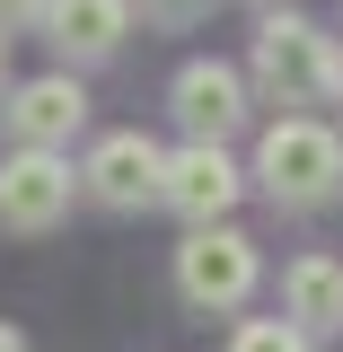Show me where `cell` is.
<instances>
[{"mask_svg": "<svg viewBox=\"0 0 343 352\" xmlns=\"http://www.w3.org/2000/svg\"><path fill=\"white\" fill-rule=\"evenodd\" d=\"M256 80H264L273 106H317V97H335V88H343V53L317 36L308 18L282 9V18H264V27H256Z\"/></svg>", "mask_w": 343, "mask_h": 352, "instance_id": "cell-1", "label": "cell"}, {"mask_svg": "<svg viewBox=\"0 0 343 352\" xmlns=\"http://www.w3.org/2000/svg\"><path fill=\"white\" fill-rule=\"evenodd\" d=\"M0 88H9V36H0Z\"/></svg>", "mask_w": 343, "mask_h": 352, "instance_id": "cell-15", "label": "cell"}, {"mask_svg": "<svg viewBox=\"0 0 343 352\" xmlns=\"http://www.w3.org/2000/svg\"><path fill=\"white\" fill-rule=\"evenodd\" d=\"M44 27H53V44H62L71 62H106V53L124 44V27H132V0H53Z\"/></svg>", "mask_w": 343, "mask_h": 352, "instance_id": "cell-9", "label": "cell"}, {"mask_svg": "<svg viewBox=\"0 0 343 352\" xmlns=\"http://www.w3.org/2000/svg\"><path fill=\"white\" fill-rule=\"evenodd\" d=\"M71 212V168L53 159V150H18V159H0V229H53V220Z\"/></svg>", "mask_w": 343, "mask_h": 352, "instance_id": "cell-6", "label": "cell"}, {"mask_svg": "<svg viewBox=\"0 0 343 352\" xmlns=\"http://www.w3.org/2000/svg\"><path fill=\"white\" fill-rule=\"evenodd\" d=\"M53 0H0V36H18V27H36Z\"/></svg>", "mask_w": 343, "mask_h": 352, "instance_id": "cell-12", "label": "cell"}, {"mask_svg": "<svg viewBox=\"0 0 343 352\" xmlns=\"http://www.w3.org/2000/svg\"><path fill=\"white\" fill-rule=\"evenodd\" d=\"M168 106H176V124L194 132V141H212V150L247 124V88H238V71H229V62H185V71H176V88H168Z\"/></svg>", "mask_w": 343, "mask_h": 352, "instance_id": "cell-7", "label": "cell"}, {"mask_svg": "<svg viewBox=\"0 0 343 352\" xmlns=\"http://www.w3.org/2000/svg\"><path fill=\"white\" fill-rule=\"evenodd\" d=\"M159 203H168V212H185L194 229H229V203H238V168H229V150H212V141H185V150L168 159Z\"/></svg>", "mask_w": 343, "mask_h": 352, "instance_id": "cell-5", "label": "cell"}, {"mask_svg": "<svg viewBox=\"0 0 343 352\" xmlns=\"http://www.w3.org/2000/svg\"><path fill=\"white\" fill-rule=\"evenodd\" d=\"M80 176H88V194H97L106 212H141V203H159V185H168V150L141 141V132H106Z\"/></svg>", "mask_w": 343, "mask_h": 352, "instance_id": "cell-4", "label": "cell"}, {"mask_svg": "<svg viewBox=\"0 0 343 352\" xmlns=\"http://www.w3.org/2000/svg\"><path fill=\"white\" fill-rule=\"evenodd\" d=\"M0 352H27V335H18V326H0Z\"/></svg>", "mask_w": 343, "mask_h": 352, "instance_id": "cell-14", "label": "cell"}, {"mask_svg": "<svg viewBox=\"0 0 343 352\" xmlns=\"http://www.w3.org/2000/svg\"><path fill=\"white\" fill-rule=\"evenodd\" d=\"M141 9H150V18H168V27H185V18H203L212 0H141Z\"/></svg>", "mask_w": 343, "mask_h": 352, "instance_id": "cell-13", "label": "cell"}, {"mask_svg": "<svg viewBox=\"0 0 343 352\" xmlns=\"http://www.w3.org/2000/svg\"><path fill=\"white\" fill-rule=\"evenodd\" d=\"M88 124V97L71 71H44V80H18L9 88V132L27 141V150H53V141H71Z\"/></svg>", "mask_w": 343, "mask_h": 352, "instance_id": "cell-8", "label": "cell"}, {"mask_svg": "<svg viewBox=\"0 0 343 352\" xmlns=\"http://www.w3.org/2000/svg\"><path fill=\"white\" fill-rule=\"evenodd\" d=\"M282 308H291L300 335H335L343 326V264L335 256H300L282 273Z\"/></svg>", "mask_w": 343, "mask_h": 352, "instance_id": "cell-10", "label": "cell"}, {"mask_svg": "<svg viewBox=\"0 0 343 352\" xmlns=\"http://www.w3.org/2000/svg\"><path fill=\"white\" fill-rule=\"evenodd\" d=\"M256 176H264V194L273 203H326L343 185V141L326 124H308V115H282V124L256 141Z\"/></svg>", "mask_w": 343, "mask_h": 352, "instance_id": "cell-2", "label": "cell"}, {"mask_svg": "<svg viewBox=\"0 0 343 352\" xmlns=\"http://www.w3.org/2000/svg\"><path fill=\"white\" fill-rule=\"evenodd\" d=\"M176 291L194 308H238L256 291V238H238V229H194V238L176 247Z\"/></svg>", "mask_w": 343, "mask_h": 352, "instance_id": "cell-3", "label": "cell"}, {"mask_svg": "<svg viewBox=\"0 0 343 352\" xmlns=\"http://www.w3.org/2000/svg\"><path fill=\"white\" fill-rule=\"evenodd\" d=\"M229 352H308V344H300V326H282V317H247L229 335Z\"/></svg>", "mask_w": 343, "mask_h": 352, "instance_id": "cell-11", "label": "cell"}]
</instances>
